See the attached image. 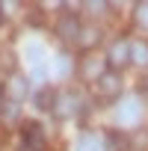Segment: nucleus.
<instances>
[{
    "label": "nucleus",
    "mask_w": 148,
    "mask_h": 151,
    "mask_svg": "<svg viewBox=\"0 0 148 151\" xmlns=\"http://www.w3.org/2000/svg\"><path fill=\"white\" fill-rule=\"evenodd\" d=\"M130 62H136V65H148V45L145 42H133L130 45Z\"/></svg>",
    "instance_id": "nucleus-6"
},
{
    "label": "nucleus",
    "mask_w": 148,
    "mask_h": 151,
    "mask_svg": "<svg viewBox=\"0 0 148 151\" xmlns=\"http://www.w3.org/2000/svg\"><path fill=\"white\" fill-rule=\"evenodd\" d=\"M24 151H27V148H24Z\"/></svg>",
    "instance_id": "nucleus-16"
},
{
    "label": "nucleus",
    "mask_w": 148,
    "mask_h": 151,
    "mask_svg": "<svg viewBox=\"0 0 148 151\" xmlns=\"http://www.w3.org/2000/svg\"><path fill=\"white\" fill-rule=\"evenodd\" d=\"M107 59H110L113 71H116V68H121L124 62H130V45H127L124 39L113 42V45H110V56H107Z\"/></svg>",
    "instance_id": "nucleus-3"
},
{
    "label": "nucleus",
    "mask_w": 148,
    "mask_h": 151,
    "mask_svg": "<svg viewBox=\"0 0 148 151\" xmlns=\"http://www.w3.org/2000/svg\"><path fill=\"white\" fill-rule=\"evenodd\" d=\"M98 89H101V95H107V98L119 95V92H121V74H119V71L101 74V77H98Z\"/></svg>",
    "instance_id": "nucleus-4"
},
{
    "label": "nucleus",
    "mask_w": 148,
    "mask_h": 151,
    "mask_svg": "<svg viewBox=\"0 0 148 151\" xmlns=\"http://www.w3.org/2000/svg\"><path fill=\"white\" fill-rule=\"evenodd\" d=\"M83 68H86L83 74H86L89 80H98L101 74H104V71H101V62H95V59H86V65H83Z\"/></svg>",
    "instance_id": "nucleus-12"
},
{
    "label": "nucleus",
    "mask_w": 148,
    "mask_h": 151,
    "mask_svg": "<svg viewBox=\"0 0 148 151\" xmlns=\"http://www.w3.org/2000/svg\"><path fill=\"white\" fill-rule=\"evenodd\" d=\"M53 110H56L59 116H71L74 110H77V98H74V95H62V98L53 104Z\"/></svg>",
    "instance_id": "nucleus-8"
},
{
    "label": "nucleus",
    "mask_w": 148,
    "mask_h": 151,
    "mask_svg": "<svg viewBox=\"0 0 148 151\" xmlns=\"http://www.w3.org/2000/svg\"><path fill=\"white\" fill-rule=\"evenodd\" d=\"M53 104H56V92L53 89H39L36 92V107L39 110H53Z\"/></svg>",
    "instance_id": "nucleus-7"
},
{
    "label": "nucleus",
    "mask_w": 148,
    "mask_h": 151,
    "mask_svg": "<svg viewBox=\"0 0 148 151\" xmlns=\"http://www.w3.org/2000/svg\"><path fill=\"white\" fill-rule=\"evenodd\" d=\"M0 21H3V12H0Z\"/></svg>",
    "instance_id": "nucleus-15"
},
{
    "label": "nucleus",
    "mask_w": 148,
    "mask_h": 151,
    "mask_svg": "<svg viewBox=\"0 0 148 151\" xmlns=\"http://www.w3.org/2000/svg\"><path fill=\"white\" fill-rule=\"evenodd\" d=\"M133 21H136L139 30H148V3H136V9H133Z\"/></svg>",
    "instance_id": "nucleus-11"
},
{
    "label": "nucleus",
    "mask_w": 148,
    "mask_h": 151,
    "mask_svg": "<svg viewBox=\"0 0 148 151\" xmlns=\"http://www.w3.org/2000/svg\"><path fill=\"white\" fill-rule=\"evenodd\" d=\"M0 110H3V89H0Z\"/></svg>",
    "instance_id": "nucleus-14"
},
{
    "label": "nucleus",
    "mask_w": 148,
    "mask_h": 151,
    "mask_svg": "<svg viewBox=\"0 0 148 151\" xmlns=\"http://www.w3.org/2000/svg\"><path fill=\"white\" fill-rule=\"evenodd\" d=\"M139 116H142V101H139V98H124V101L119 104V113H116L119 124L130 127V124L139 122Z\"/></svg>",
    "instance_id": "nucleus-1"
},
{
    "label": "nucleus",
    "mask_w": 148,
    "mask_h": 151,
    "mask_svg": "<svg viewBox=\"0 0 148 151\" xmlns=\"http://www.w3.org/2000/svg\"><path fill=\"white\" fill-rule=\"evenodd\" d=\"M101 148V136L98 133H83L77 139V151H98Z\"/></svg>",
    "instance_id": "nucleus-9"
},
{
    "label": "nucleus",
    "mask_w": 148,
    "mask_h": 151,
    "mask_svg": "<svg viewBox=\"0 0 148 151\" xmlns=\"http://www.w3.org/2000/svg\"><path fill=\"white\" fill-rule=\"evenodd\" d=\"M9 95H12L15 101H21V98L27 95V77H21V74H12V77H9Z\"/></svg>",
    "instance_id": "nucleus-5"
},
{
    "label": "nucleus",
    "mask_w": 148,
    "mask_h": 151,
    "mask_svg": "<svg viewBox=\"0 0 148 151\" xmlns=\"http://www.w3.org/2000/svg\"><path fill=\"white\" fill-rule=\"evenodd\" d=\"M24 145H27V151H45V130H42V124H36V122L24 124Z\"/></svg>",
    "instance_id": "nucleus-2"
},
{
    "label": "nucleus",
    "mask_w": 148,
    "mask_h": 151,
    "mask_svg": "<svg viewBox=\"0 0 148 151\" xmlns=\"http://www.w3.org/2000/svg\"><path fill=\"white\" fill-rule=\"evenodd\" d=\"M59 36L62 39H77L80 36V27H77V21H74V18H65V21H59Z\"/></svg>",
    "instance_id": "nucleus-10"
},
{
    "label": "nucleus",
    "mask_w": 148,
    "mask_h": 151,
    "mask_svg": "<svg viewBox=\"0 0 148 151\" xmlns=\"http://www.w3.org/2000/svg\"><path fill=\"white\" fill-rule=\"evenodd\" d=\"M68 65H71V59H68V56H59V59H56V71H53V74H56V77H65V74H68Z\"/></svg>",
    "instance_id": "nucleus-13"
}]
</instances>
